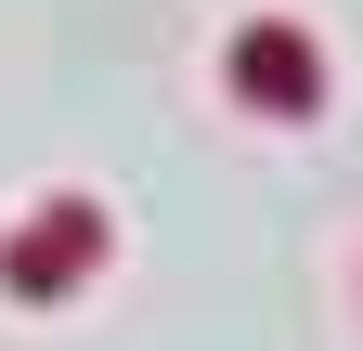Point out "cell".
Returning a JSON list of instances; mask_svg holds the SVG:
<instances>
[{"mask_svg": "<svg viewBox=\"0 0 363 351\" xmlns=\"http://www.w3.org/2000/svg\"><path fill=\"white\" fill-rule=\"evenodd\" d=\"M234 92L298 130V117H325V53H311L286 14H259V26H234Z\"/></svg>", "mask_w": 363, "mask_h": 351, "instance_id": "1", "label": "cell"}, {"mask_svg": "<svg viewBox=\"0 0 363 351\" xmlns=\"http://www.w3.org/2000/svg\"><path fill=\"white\" fill-rule=\"evenodd\" d=\"M91 260H104V208H91V195H52V208L13 234L0 286H13V299H52V286H78V274H91Z\"/></svg>", "mask_w": 363, "mask_h": 351, "instance_id": "2", "label": "cell"}]
</instances>
